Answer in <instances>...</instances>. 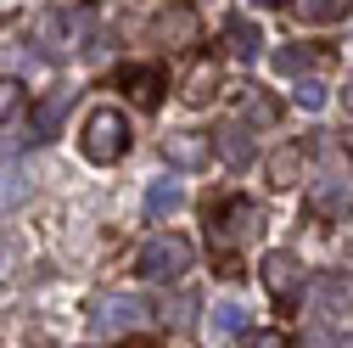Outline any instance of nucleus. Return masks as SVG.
Segmentation results:
<instances>
[{
    "instance_id": "nucleus-1",
    "label": "nucleus",
    "mask_w": 353,
    "mask_h": 348,
    "mask_svg": "<svg viewBox=\"0 0 353 348\" xmlns=\"http://www.w3.org/2000/svg\"><path fill=\"white\" fill-rule=\"evenodd\" d=\"M191 258H196V247L185 236L163 231V236H146V247L135 253V276H146V281H180L191 270Z\"/></svg>"
},
{
    "instance_id": "nucleus-2",
    "label": "nucleus",
    "mask_w": 353,
    "mask_h": 348,
    "mask_svg": "<svg viewBox=\"0 0 353 348\" xmlns=\"http://www.w3.org/2000/svg\"><path fill=\"white\" fill-rule=\"evenodd\" d=\"M79 146H84L90 163H118L129 152V118L118 107H96L84 118V129H79Z\"/></svg>"
},
{
    "instance_id": "nucleus-3",
    "label": "nucleus",
    "mask_w": 353,
    "mask_h": 348,
    "mask_svg": "<svg viewBox=\"0 0 353 348\" xmlns=\"http://www.w3.org/2000/svg\"><path fill=\"white\" fill-rule=\"evenodd\" d=\"M152 315V303L135 298V292H101L90 303V331L96 337H129V331H141Z\"/></svg>"
},
{
    "instance_id": "nucleus-4",
    "label": "nucleus",
    "mask_w": 353,
    "mask_h": 348,
    "mask_svg": "<svg viewBox=\"0 0 353 348\" xmlns=\"http://www.w3.org/2000/svg\"><path fill=\"white\" fill-rule=\"evenodd\" d=\"M258 276H263V287H270L275 309H297V298H303V264H297L292 253H263Z\"/></svg>"
},
{
    "instance_id": "nucleus-5",
    "label": "nucleus",
    "mask_w": 353,
    "mask_h": 348,
    "mask_svg": "<svg viewBox=\"0 0 353 348\" xmlns=\"http://www.w3.org/2000/svg\"><path fill=\"white\" fill-rule=\"evenodd\" d=\"M208 225H213V231H208V236H213V247H236L241 236H252V231H258V208H252L247 197H225V202L213 208V220H208Z\"/></svg>"
},
{
    "instance_id": "nucleus-6",
    "label": "nucleus",
    "mask_w": 353,
    "mask_h": 348,
    "mask_svg": "<svg viewBox=\"0 0 353 348\" xmlns=\"http://www.w3.org/2000/svg\"><path fill=\"white\" fill-rule=\"evenodd\" d=\"M68 107H73V90H51L46 102H34V113H28V141H34V146L57 141V135H62V118H68Z\"/></svg>"
},
{
    "instance_id": "nucleus-7",
    "label": "nucleus",
    "mask_w": 353,
    "mask_h": 348,
    "mask_svg": "<svg viewBox=\"0 0 353 348\" xmlns=\"http://www.w3.org/2000/svg\"><path fill=\"white\" fill-rule=\"evenodd\" d=\"M118 90L135 102V107H157V102H163V68H152V62L118 68Z\"/></svg>"
},
{
    "instance_id": "nucleus-8",
    "label": "nucleus",
    "mask_w": 353,
    "mask_h": 348,
    "mask_svg": "<svg viewBox=\"0 0 353 348\" xmlns=\"http://www.w3.org/2000/svg\"><path fill=\"white\" fill-rule=\"evenodd\" d=\"M152 34L163 39V46L185 51V46H196V39H202V23H196V12H191V6H168V12H157Z\"/></svg>"
},
{
    "instance_id": "nucleus-9",
    "label": "nucleus",
    "mask_w": 353,
    "mask_h": 348,
    "mask_svg": "<svg viewBox=\"0 0 353 348\" xmlns=\"http://www.w3.org/2000/svg\"><path fill=\"white\" fill-rule=\"evenodd\" d=\"M208 152H213V141H208V135H196V129L163 135V157H168L174 168H202V163H208Z\"/></svg>"
},
{
    "instance_id": "nucleus-10",
    "label": "nucleus",
    "mask_w": 353,
    "mask_h": 348,
    "mask_svg": "<svg viewBox=\"0 0 353 348\" xmlns=\"http://www.w3.org/2000/svg\"><path fill=\"white\" fill-rule=\"evenodd\" d=\"M213 152L225 157L230 168H247V163H252V141H247V124H236V118H230V124H219V129H213Z\"/></svg>"
},
{
    "instance_id": "nucleus-11",
    "label": "nucleus",
    "mask_w": 353,
    "mask_h": 348,
    "mask_svg": "<svg viewBox=\"0 0 353 348\" xmlns=\"http://www.w3.org/2000/svg\"><path fill=\"white\" fill-rule=\"evenodd\" d=\"M225 51H230L236 62H258V51H263V34H258L247 17H230V23H225Z\"/></svg>"
},
{
    "instance_id": "nucleus-12",
    "label": "nucleus",
    "mask_w": 353,
    "mask_h": 348,
    "mask_svg": "<svg viewBox=\"0 0 353 348\" xmlns=\"http://www.w3.org/2000/svg\"><path fill=\"white\" fill-rule=\"evenodd\" d=\"M308 208H314L320 220H336V225H342V213L353 208V197H347V186H342V180H325V186L308 191Z\"/></svg>"
},
{
    "instance_id": "nucleus-13",
    "label": "nucleus",
    "mask_w": 353,
    "mask_h": 348,
    "mask_svg": "<svg viewBox=\"0 0 353 348\" xmlns=\"http://www.w3.org/2000/svg\"><path fill=\"white\" fill-rule=\"evenodd\" d=\"M297 23H342L353 12V0H286Z\"/></svg>"
},
{
    "instance_id": "nucleus-14",
    "label": "nucleus",
    "mask_w": 353,
    "mask_h": 348,
    "mask_svg": "<svg viewBox=\"0 0 353 348\" xmlns=\"http://www.w3.org/2000/svg\"><path fill=\"white\" fill-rule=\"evenodd\" d=\"M320 303H325L331 315H347L353 309V276L347 270H325L320 276Z\"/></svg>"
},
{
    "instance_id": "nucleus-15",
    "label": "nucleus",
    "mask_w": 353,
    "mask_h": 348,
    "mask_svg": "<svg viewBox=\"0 0 353 348\" xmlns=\"http://www.w3.org/2000/svg\"><path fill=\"white\" fill-rule=\"evenodd\" d=\"M219 96V62H196L191 73H185V102L191 107H208Z\"/></svg>"
},
{
    "instance_id": "nucleus-16",
    "label": "nucleus",
    "mask_w": 353,
    "mask_h": 348,
    "mask_svg": "<svg viewBox=\"0 0 353 348\" xmlns=\"http://www.w3.org/2000/svg\"><path fill=\"white\" fill-rule=\"evenodd\" d=\"M297 174H303V152H297V146H275V152H270V186H275V191H292Z\"/></svg>"
},
{
    "instance_id": "nucleus-17",
    "label": "nucleus",
    "mask_w": 353,
    "mask_h": 348,
    "mask_svg": "<svg viewBox=\"0 0 353 348\" xmlns=\"http://www.w3.org/2000/svg\"><path fill=\"white\" fill-rule=\"evenodd\" d=\"M180 202H185L180 180H152V186H146V220H168Z\"/></svg>"
},
{
    "instance_id": "nucleus-18",
    "label": "nucleus",
    "mask_w": 353,
    "mask_h": 348,
    "mask_svg": "<svg viewBox=\"0 0 353 348\" xmlns=\"http://www.w3.org/2000/svg\"><path fill=\"white\" fill-rule=\"evenodd\" d=\"M17 107H23V79H12V73H6V79H0V124H6Z\"/></svg>"
},
{
    "instance_id": "nucleus-19",
    "label": "nucleus",
    "mask_w": 353,
    "mask_h": 348,
    "mask_svg": "<svg viewBox=\"0 0 353 348\" xmlns=\"http://www.w3.org/2000/svg\"><path fill=\"white\" fill-rule=\"evenodd\" d=\"M213 326H219V331H247V309H241V303H219V309H213Z\"/></svg>"
},
{
    "instance_id": "nucleus-20",
    "label": "nucleus",
    "mask_w": 353,
    "mask_h": 348,
    "mask_svg": "<svg viewBox=\"0 0 353 348\" xmlns=\"http://www.w3.org/2000/svg\"><path fill=\"white\" fill-rule=\"evenodd\" d=\"M297 102H303L308 113H320V107H325V84H320V79H297Z\"/></svg>"
},
{
    "instance_id": "nucleus-21",
    "label": "nucleus",
    "mask_w": 353,
    "mask_h": 348,
    "mask_svg": "<svg viewBox=\"0 0 353 348\" xmlns=\"http://www.w3.org/2000/svg\"><path fill=\"white\" fill-rule=\"evenodd\" d=\"M247 118H252V124H275V118H281V107H275L270 96H247Z\"/></svg>"
},
{
    "instance_id": "nucleus-22",
    "label": "nucleus",
    "mask_w": 353,
    "mask_h": 348,
    "mask_svg": "<svg viewBox=\"0 0 353 348\" xmlns=\"http://www.w3.org/2000/svg\"><path fill=\"white\" fill-rule=\"evenodd\" d=\"M241 348H292V342H286V331H247Z\"/></svg>"
},
{
    "instance_id": "nucleus-23",
    "label": "nucleus",
    "mask_w": 353,
    "mask_h": 348,
    "mask_svg": "<svg viewBox=\"0 0 353 348\" xmlns=\"http://www.w3.org/2000/svg\"><path fill=\"white\" fill-rule=\"evenodd\" d=\"M275 68L281 73H303L308 68V51H275Z\"/></svg>"
},
{
    "instance_id": "nucleus-24",
    "label": "nucleus",
    "mask_w": 353,
    "mask_h": 348,
    "mask_svg": "<svg viewBox=\"0 0 353 348\" xmlns=\"http://www.w3.org/2000/svg\"><path fill=\"white\" fill-rule=\"evenodd\" d=\"M168 320H174V326H191V298H180V303H174V309H168Z\"/></svg>"
},
{
    "instance_id": "nucleus-25",
    "label": "nucleus",
    "mask_w": 353,
    "mask_h": 348,
    "mask_svg": "<svg viewBox=\"0 0 353 348\" xmlns=\"http://www.w3.org/2000/svg\"><path fill=\"white\" fill-rule=\"evenodd\" d=\"M342 146H347V157H353V124H347V129H342Z\"/></svg>"
},
{
    "instance_id": "nucleus-26",
    "label": "nucleus",
    "mask_w": 353,
    "mask_h": 348,
    "mask_svg": "<svg viewBox=\"0 0 353 348\" xmlns=\"http://www.w3.org/2000/svg\"><path fill=\"white\" fill-rule=\"evenodd\" d=\"M331 348H353V337H331Z\"/></svg>"
},
{
    "instance_id": "nucleus-27",
    "label": "nucleus",
    "mask_w": 353,
    "mask_h": 348,
    "mask_svg": "<svg viewBox=\"0 0 353 348\" xmlns=\"http://www.w3.org/2000/svg\"><path fill=\"white\" fill-rule=\"evenodd\" d=\"M135 348H146V342H135Z\"/></svg>"
}]
</instances>
